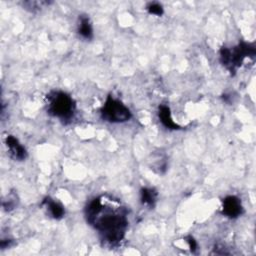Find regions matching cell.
<instances>
[{"label": "cell", "mask_w": 256, "mask_h": 256, "mask_svg": "<svg viewBox=\"0 0 256 256\" xmlns=\"http://www.w3.org/2000/svg\"><path fill=\"white\" fill-rule=\"evenodd\" d=\"M77 33L84 40H92L94 37L92 22L88 15L81 14L78 17L77 22Z\"/></svg>", "instance_id": "cell-8"}, {"label": "cell", "mask_w": 256, "mask_h": 256, "mask_svg": "<svg viewBox=\"0 0 256 256\" xmlns=\"http://www.w3.org/2000/svg\"><path fill=\"white\" fill-rule=\"evenodd\" d=\"M158 198V192L152 187H143L140 190V202L143 206L150 209L154 208Z\"/></svg>", "instance_id": "cell-10"}, {"label": "cell", "mask_w": 256, "mask_h": 256, "mask_svg": "<svg viewBox=\"0 0 256 256\" xmlns=\"http://www.w3.org/2000/svg\"><path fill=\"white\" fill-rule=\"evenodd\" d=\"M46 111L54 118L67 124L74 117L76 112V102L73 97L65 91L52 90L45 98Z\"/></svg>", "instance_id": "cell-2"}, {"label": "cell", "mask_w": 256, "mask_h": 256, "mask_svg": "<svg viewBox=\"0 0 256 256\" xmlns=\"http://www.w3.org/2000/svg\"><path fill=\"white\" fill-rule=\"evenodd\" d=\"M221 213L230 219H236L243 213V205L241 199L235 195H228L222 200Z\"/></svg>", "instance_id": "cell-5"}, {"label": "cell", "mask_w": 256, "mask_h": 256, "mask_svg": "<svg viewBox=\"0 0 256 256\" xmlns=\"http://www.w3.org/2000/svg\"><path fill=\"white\" fill-rule=\"evenodd\" d=\"M256 49L253 43L245 41L239 42L234 47H222L219 51V59L221 64L234 75L246 58H254Z\"/></svg>", "instance_id": "cell-3"}, {"label": "cell", "mask_w": 256, "mask_h": 256, "mask_svg": "<svg viewBox=\"0 0 256 256\" xmlns=\"http://www.w3.org/2000/svg\"><path fill=\"white\" fill-rule=\"evenodd\" d=\"M51 3L52 2L50 1H24L22 3V6L25 10L32 13H36L40 11L42 8L49 6Z\"/></svg>", "instance_id": "cell-11"}, {"label": "cell", "mask_w": 256, "mask_h": 256, "mask_svg": "<svg viewBox=\"0 0 256 256\" xmlns=\"http://www.w3.org/2000/svg\"><path fill=\"white\" fill-rule=\"evenodd\" d=\"M11 245H12V240L11 239H2L1 240V243H0L1 249H6V248L10 247Z\"/></svg>", "instance_id": "cell-15"}, {"label": "cell", "mask_w": 256, "mask_h": 256, "mask_svg": "<svg viewBox=\"0 0 256 256\" xmlns=\"http://www.w3.org/2000/svg\"><path fill=\"white\" fill-rule=\"evenodd\" d=\"M41 205L44 207L47 214L55 220H60L65 215L64 206L58 201H55L54 199H52L51 197H46L42 201Z\"/></svg>", "instance_id": "cell-7"}, {"label": "cell", "mask_w": 256, "mask_h": 256, "mask_svg": "<svg viewBox=\"0 0 256 256\" xmlns=\"http://www.w3.org/2000/svg\"><path fill=\"white\" fill-rule=\"evenodd\" d=\"M5 144L9 151L10 156L15 161H24L27 156L26 148L20 143V141L13 135H7L5 138Z\"/></svg>", "instance_id": "cell-6"}, {"label": "cell", "mask_w": 256, "mask_h": 256, "mask_svg": "<svg viewBox=\"0 0 256 256\" xmlns=\"http://www.w3.org/2000/svg\"><path fill=\"white\" fill-rule=\"evenodd\" d=\"M184 239H185L186 243L188 244V247H189L190 251H191V252H195V251L197 250V247H198L196 240H195L192 236H187V237H185Z\"/></svg>", "instance_id": "cell-14"}, {"label": "cell", "mask_w": 256, "mask_h": 256, "mask_svg": "<svg viewBox=\"0 0 256 256\" xmlns=\"http://www.w3.org/2000/svg\"><path fill=\"white\" fill-rule=\"evenodd\" d=\"M100 115L103 121L118 124L125 123L132 118L130 109L119 99L108 95L100 109Z\"/></svg>", "instance_id": "cell-4"}, {"label": "cell", "mask_w": 256, "mask_h": 256, "mask_svg": "<svg viewBox=\"0 0 256 256\" xmlns=\"http://www.w3.org/2000/svg\"><path fill=\"white\" fill-rule=\"evenodd\" d=\"M146 10L150 15H155V16H162L164 13L163 6L159 2H149L146 5Z\"/></svg>", "instance_id": "cell-12"}, {"label": "cell", "mask_w": 256, "mask_h": 256, "mask_svg": "<svg viewBox=\"0 0 256 256\" xmlns=\"http://www.w3.org/2000/svg\"><path fill=\"white\" fill-rule=\"evenodd\" d=\"M16 202H17V200H16V195H15V194H10V195H8V198H7V199L3 200L2 206H3L4 210H6V211H11L12 209H14V208L16 207V205H17Z\"/></svg>", "instance_id": "cell-13"}, {"label": "cell", "mask_w": 256, "mask_h": 256, "mask_svg": "<svg viewBox=\"0 0 256 256\" xmlns=\"http://www.w3.org/2000/svg\"><path fill=\"white\" fill-rule=\"evenodd\" d=\"M158 118L160 120V122L162 123V125L169 129V130H179L181 129V126L178 125L172 118L171 115V110L169 108V106L165 105V104H161L158 108Z\"/></svg>", "instance_id": "cell-9"}, {"label": "cell", "mask_w": 256, "mask_h": 256, "mask_svg": "<svg viewBox=\"0 0 256 256\" xmlns=\"http://www.w3.org/2000/svg\"><path fill=\"white\" fill-rule=\"evenodd\" d=\"M128 211L119 200L101 195L92 199L85 208V218L99 234L101 241L110 247L118 246L128 228Z\"/></svg>", "instance_id": "cell-1"}]
</instances>
